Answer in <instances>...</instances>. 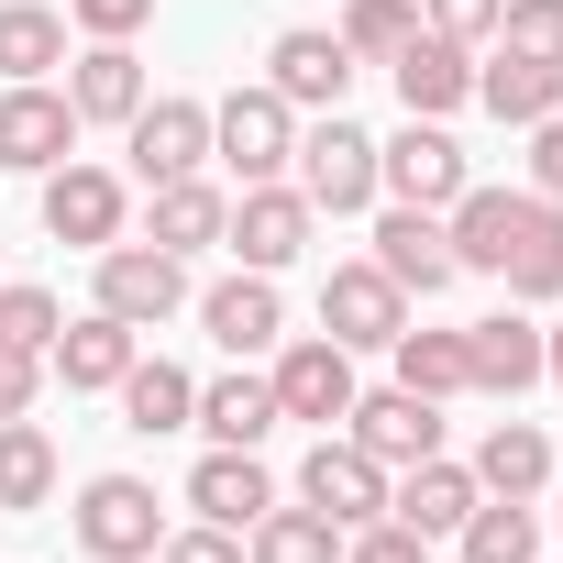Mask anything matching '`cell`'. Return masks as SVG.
Segmentation results:
<instances>
[{
    "mask_svg": "<svg viewBox=\"0 0 563 563\" xmlns=\"http://www.w3.org/2000/svg\"><path fill=\"white\" fill-rule=\"evenodd\" d=\"M442 232H453L464 276H497L508 299H563V199H541V188H464L442 210Z\"/></svg>",
    "mask_w": 563,
    "mask_h": 563,
    "instance_id": "1",
    "label": "cell"
},
{
    "mask_svg": "<svg viewBox=\"0 0 563 563\" xmlns=\"http://www.w3.org/2000/svg\"><path fill=\"white\" fill-rule=\"evenodd\" d=\"M288 177H299V199L332 210V221H343V210H376V133L343 122V111H321V122L299 133V166H288Z\"/></svg>",
    "mask_w": 563,
    "mask_h": 563,
    "instance_id": "2",
    "label": "cell"
},
{
    "mask_svg": "<svg viewBox=\"0 0 563 563\" xmlns=\"http://www.w3.org/2000/svg\"><path fill=\"white\" fill-rule=\"evenodd\" d=\"M210 155L243 177V188H265V177H288L299 166V111L276 100V89H232L221 111H210Z\"/></svg>",
    "mask_w": 563,
    "mask_h": 563,
    "instance_id": "3",
    "label": "cell"
},
{
    "mask_svg": "<svg viewBox=\"0 0 563 563\" xmlns=\"http://www.w3.org/2000/svg\"><path fill=\"white\" fill-rule=\"evenodd\" d=\"M321 332L343 343V354H387L398 332H409V288L365 254V265H332L321 276Z\"/></svg>",
    "mask_w": 563,
    "mask_h": 563,
    "instance_id": "4",
    "label": "cell"
},
{
    "mask_svg": "<svg viewBox=\"0 0 563 563\" xmlns=\"http://www.w3.org/2000/svg\"><path fill=\"white\" fill-rule=\"evenodd\" d=\"M78 541H89L100 563H155V552H166L155 486H144V475H89V486H78Z\"/></svg>",
    "mask_w": 563,
    "mask_h": 563,
    "instance_id": "5",
    "label": "cell"
},
{
    "mask_svg": "<svg viewBox=\"0 0 563 563\" xmlns=\"http://www.w3.org/2000/svg\"><path fill=\"white\" fill-rule=\"evenodd\" d=\"M343 442H365L387 475H409V464H431L442 453V398H420V387H354V409H343Z\"/></svg>",
    "mask_w": 563,
    "mask_h": 563,
    "instance_id": "6",
    "label": "cell"
},
{
    "mask_svg": "<svg viewBox=\"0 0 563 563\" xmlns=\"http://www.w3.org/2000/svg\"><path fill=\"white\" fill-rule=\"evenodd\" d=\"M387 486H398V475H387L365 442H343V431H321V442H310V464H299V497H310L332 530H365V519H387Z\"/></svg>",
    "mask_w": 563,
    "mask_h": 563,
    "instance_id": "7",
    "label": "cell"
},
{
    "mask_svg": "<svg viewBox=\"0 0 563 563\" xmlns=\"http://www.w3.org/2000/svg\"><path fill=\"white\" fill-rule=\"evenodd\" d=\"M100 310L133 321V332L177 321V310H188V265H177L166 243H100Z\"/></svg>",
    "mask_w": 563,
    "mask_h": 563,
    "instance_id": "8",
    "label": "cell"
},
{
    "mask_svg": "<svg viewBox=\"0 0 563 563\" xmlns=\"http://www.w3.org/2000/svg\"><path fill=\"white\" fill-rule=\"evenodd\" d=\"M67 155H78L67 89H56V78H12V89H0V166H12V177H45V166H67Z\"/></svg>",
    "mask_w": 563,
    "mask_h": 563,
    "instance_id": "9",
    "label": "cell"
},
{
    "mask_svg": "<svg viewBox=\"0 0 563 563\" xmlns=\"http://www.w3.org/2000/svg\"><path fill=\"white\" fill-rule=\"evenodd\" d=\"M475 177H464V144L442 122H409L398 144H376V199H409V210H453Z\"/></svg>",
    "mask_w": 563,
    "mask_h": 563,
    "instance_id": "10",
    "label": "cell"
},
{
    "mask_svg": "<svg viewBox=\"0 0 563 563\" xmlns=\"http://www.w3.org/2000/svg\"><path fill=\"white\" fill-rule=\"evenodd\" d=\"M310 221H321V210H310V199H299L288 177H265V188H243V199H232V221H221V243H232V254H243L254 276H276V265H299V243H310Z\"/></svg>",
    "mask_w": 563,
    "mask_h": 563,
    "instance_id": "11",
    "label": "cell"
},
{
    "mask_svg": "<svg viewBox=\"0 0 563 563\" xmlns=\"http://www.w3.org/2000/svg\"><path fill=\"white\" fill-rule=\"evenodd\" d=\"M265 89L288 100V111H343V89H354V45L343 34H276L265 45Z\"/></svg>",
    "mask_w": 563,
    "mask_h": 563,
    "instance_id": "12",
    "label": "cell"
},
{
    "mask_svg": "<svg viewBox=\"0 0 563 563\" xmlns=\"http://www.w3.org/2000/svg\"><path fill=\"white\" fill-rule=\"evenodd\" d=\"M376 265L398 276L409 299H442L453 276H464V265H453V232H442V210H409V199H387V210H376Z\"/></svg>",
    "mask_w": 563,
    "mask_h": 563,
    "instance_id": "13",
    "label": "cell"
},
{
    "mask_svg": "<svg viewBox=\"0 0 563 563\" xmlns=\"http://www.w3.org/2000/svg\"><path fill=\"white\" fill-rule=\"evenodd\" d=\"M122 144H133V177H144V188L199 177V166H210V111H199V100H144V111L122 122Z\"/></svg>",
    "mask_w": 563,
    "mask_h": 563,
    "instance_id": "14",
    "label": "cell"
},
{
    "mask_svg": "<svg viewBox=\"0 0 563 563\" xmlns=\"http://www.w3.org/2000/svg\"><path fill=\"white\" fill-rule=\"evenodd\" d=\"M387 78H398V100H409V122H442L453 100H475V45H453V34H409L398 56H387Z\"/></svg>",
    "mask_w": 563,
    "mask_h": 563,
    "instance_id": "15",
    "label": "cell"
},
{
    "mask_svg": "<svg viewBox=\"0 0 563 563\" xmlns=\"http://www.w3.org/2000/svg\"><path fill=\"white\" fill-rule=\"evenodd\" d=\"M45 232H56V243H89V254L122 243V177H111V166H78V155L45 166Z\"/></svg>",
    "mask_w": 563,
    "mask_h": 563,
    "instance_id": "16",
    "label": "cell"
},
{
    "mask_svg": "<svg viewBox=\"0 0 563 563\" xmlns=\"http://www.w3.org/2000/svg\"><path fill=\"white\" fill-rule=\"evenodd\" d=\"M265 387H276V409H288V420H321V431H332V420L354 409V354H343L332 332H321V343H288Z\"/></svg>",
    "mask_w": 563,
    "mask_h": 563,
    "instance_id": "17",
    "label": "cell"
},
{
    "mask_svg": "<svg viewBox=\"0 0 563 563\" xmlns=\"http://www.w3.org/2000/svg\"><path fill=\"white\" fill-rule=\"evenodd\" d=\"M199 321H210V343H221V354H243V365H254V354H276V332H288V310H276V276H254V265H243V276H221V288L199 299Z\"/></svg>",
    "mask_w": 563,
    "mask_h": 563,
    "instance_id": "18",
    "label": "cell"
},
{
    "mask_svg": "<svg viewBox=\"0 0 563 563\" xmlns=\"http://www.w3.org/2000/svg\"><path fill=\"white\" fill-rule=\"evenodd\" d=\"M133 354H144V332L111 321V310H89V321H67V332L45 343V376H67V387H122Z\"/></svg>",
    "mask_w": 563,
    "mask_h": 563,
    "instance_id": "19",
    "label": "cell"
},
{
    "mask_svg": "<svg viewBox=\"0 0 563 563\" xmlns=\"http://www.w3.org/2000/svg\"><path fill=\"white\" fill-rule=\"evenodd\" d=\"M464 376H475L486 398H519V387H541V321H519V310H497V321H464Z\"/></svg>",
    "mask_w": 563,
    "mask_h": 563,
    "instance_id": "20",
    "label": "cell"
},
{
    "mask_svg": "<svg viewBox=\"0 0 563 563\" xmlns=\"http://www.w3.org/2000/svg\"><path fill=\"white\" fill-rule=\"evenodd\" d=\"M188 508H199L210 530H254V519L276 508V475H265L254 453H221V442H210L199 475H188Z\"/></svg>",
    "mask_w": 563,
    "mask_h": 563,
    "instance_id": "21",
    "label": "cell"
},
{
    "mask_svg": "<svg viewBox=\"0 0 563 563\" xmlns=\"http://www.w3.org/2000/svg\"><path fill=\"white\" fill-rule=\"evenodd\" d=\"M486 486H475V464H453V453H431V464H409L398 486H387V519H409L420 541H442V530H464V508H475Z\"/></svg>",
    "mask_w": 563,
    "mask_h": 563,
    "instance_id": "22",
    "label": "cell"
},
{
    "mask_svg": "<svg viewBox=\"0 0 563 563\" xmlns=\"http://www.w3.org/2000/svg\"><path fill=\"white\" fill-rule=\"evenodd\" d=\"M155 89H144V56L133 45H89V56H67V111L78 122H133Z\"/></svg>",
    "mask_w": 563,
    "mask_h": 563,
    "instance_id": "23",
    "label": "cell"
},
{
    "mask_svg": "<svg viewBox=\"0 0 563 563\" xmlns=\"http://www.w3.org/2000/svg\"><path fill=\"white\" fill-rule=\"evenodd\" d=\"M475 100H486L497 122H519V133H530L541 111H563V67H552V56H519V45H497V56L475 67Z\"/></svg>",
    "mask_w": 563,
    "mask_h": 563,
    "instance_id": "24",
    "label": "cell"
},
{
    "mask_svg": "<svg viewBox=\"0 0 563 563\" xmlns=\"http://www.w3.org/2000/svg\"><path fill=\"white\" fill-rule=\"evenodd\" d=\"M276 420H288V409H276L265 376H221V387H199V409H188V431H210L221 453H254Z\"/></svg>",
    "mask_w": 563,
    "mask_h": 563,
    "instance_id": "25",
    "label": "cell"
},
{
    "mask_svg": "<svg viewBox=\"0 0 563 563\" xmlns=\"http://www.w3.org/2000/svg\"><path fill=\"white\" fill-rule=\"evenodd\" d=\"M56 67H67V12L0 0V89H12V78H56Z\"/></svg>",
    "mask_w": 563,
    "mask_h": 563,
    "instance_id": "26",
    "label": "cell"
},
{
    "mask_svg": "<svg viewBox=\"0 0 563 563\" xmlns=\"http://www.w3.org/2000/svg\"><path fill=\"white\" fill-rule=\"evenodd\" d=\"M221 221H232V199H221L210 177H166V188H155V243H166L177 265H188V254H210V243H221Z\"/></svg>",
    "mask_w": 563,
    "mask_h": 563,
    "instance_id": "27",
    "label": "cell"
},
{
    "mask_svg": "<svg viewBox=\"0 0 563 563\" xmlns=\"http://www.w3.org/2000/svg\"><path fill=\"white\" fill-rule=\"evenodd\" d=\"M111 398H122V431H144V442H155V431H188V409H199V387H188L166 354H133V376H122Z\"/></svg>",
    "mask_w": 563,
    "mask_h": 563,
    "instance_id": "28",
    "label": "cell"
},
{
    "mask_svg": "<svg viewBox=\"0 0 563 563\" xmlns=\"http://www.w3.org/2000/svg\"><path fill=\"white\" fill-rule=\"evenodd\" d=\"M475 486H486V497H541V486H552V442H541L530 420H497V431L475 442Z\"/></svg>",
    "mask_w": 563,
    "mask_h": 563,
    "instance_id": "29",
    "label": "cell"
},
{
    "mask_svg": "<svg viewBox=\"0 0 563 563\" xmlns=\"http://www.w3.org/2000/svg\"><path fill=\"white\" fill-rule=\"evenodd\" d=\"M243 563H343V530L299 497V508H265L254 530H243Z\"/></svg>",
    "mask_w": 563,
    "mask_h": 563,
    "instance_id": "30",
    "label": "cell"
},
{
    "mask_svg": "<svg viewBox=\"0 0 563 563\" xmlns=\"http://www.w3.org/2000/svg\"><path fill=\"white\" fill-rule=\"evenodd\" d=\"M453 541H464V563H541V519H530V497H475Z\"/></svg>",
    "mask_w": 563,
    "mask_h": 563,
    "instance_id": "31",
    "label": "cell"
},
{
    "mask_svg": "<svg viewBox=\"0 0 563 563\" xmlns=\"http://www.w3.org/2000/svg\"><path fill=\"white\" fill-rule=\"evenodd\" d=\"M56 497V442L45 420H0V508H45Z\"/></svg>",
    "mask_w": 563,
    "mask_h": 563,
    "instance_id": "32",
    "label": "cell"
},
{
    "mask_svg": "<svg viewBox=\"0 0 563 563\" xmlns=\"http://www.w3.org/2000/svg\"><path fill=\"white\" fill-rule=\"evenodd\" d=\"M387 354H398V387H420V398H464L475 387L464 376V332H398Z\"/></svg>",
    "mask_w": 563,
    "mask_h": 563,
    "instance_id": "33",
    "label": "cell"
},
{
    "mask_svg": "<svg viewBox=\"0 0 563 563\" xmlns=\"http://www.w3.org/2000/svg\"><path fill=\"white\" fill-rule=\"evenodd\" d=\"M420 34V0H343V45H354V67L365 56H398Z\"/></svg>",
    "mask_w": 563,
    "mask_h": 563,
    "instance_id": "34",
    "label": "cell"
},
{
    "mask_svg": "<svg viewBox=\"0 0 563 563\" xmlns=\"http://www.w3.org/2000/svg\"><path fill=\"white\" fill-rule=\"evenodd\" d=\"M56 332H67L56 288H0V343H12V354H45Z\"/></svg>",
    "mask_w": 563,
    "mask_h": 563,
    "instance_id": "35",
    "label": "cell"
},
{
    "mask_svg": "<svg viewBox=\"0 0 563 563\" xmlns=\"http://www.w3.org/2000/svg\"><path fill=\"white\" fill-rule=\"evenodd\" d=\"M497 45H519V56H552V67H563V0H508V12H497Z\"/></svg>",
    "mask_w": 563,
    "mask_h": 563,
    "instance_id": "36",
    "label": "cell"
},
{
    "mask_svg": "<svg viewBox=\"0 0 563 563\" xmlns=\"http://www.w3.org/2000/svg\"><path fill=\"white\" fill-rule=\"evenodd\" d=\"M343 563H431V541L409 519H365V530H343Z\"/></svg>",
    "mask_w": 563,
    "mask_h": 563,
    "instance_id": "37",
    "label": "cell"
},
{
    "mask_svg": "<svg viewBox=\"0 0 563 563\" xmlns=\"http://www.w3.org/2000/svg\"><path fill=\"white\" fill-rule=\"evenodd\" d=\"M67 23H78L89 45H133V34L155 23V0H67Z\"/></svg>",
    "mask_w": 563,
    "mask_h": 563,
    "instance_id": "38",
    "label": "cell"
},
{
    "mask_svg": "<svg viewBox=\"0 0 563 563\" xmlns=\"http://www.w3.org/2000/svg\"><path fill=\"white\" fill-rule=\"evenodd\" d=\"M497 12H508V0H431V34H453V45H497Z\"/></svg>",
    "mask_w": 563,
    "mask_h": 563,
    "instance_id": "39",
    "label": "cell"
},
{
    "mask_svg": "<svg viewBox=\"0 0 563 563\" xmlns=\"http://www.w3.org/2000/svg\"><path fill=\"white\" fill-rule=\"evenodd\" d=\"M155 563H243V530H210V519H199V530H166Z\"/></svg>",
    "mask_w": 563,
    "mask_h": 563,
    "instance_id": "40",
    "label": "cell"
},
{
    "mask_svg": "<svg viewBox=\"0 0 563 563\" xmlns=\"http://www.w3.org/2000/svg\"><path fill=\"white\" fill-rule=\"evenodd\" d=\"M34 387H45V354H12V343H0V420H34Z\"/></svg>",
    "mask_w": 563,
    "mask_h": 563,
    "instance_id": "41",
    "label": "cell"
},
{
    "mask_svg": "<svg viewBox=\"0 0 563 563\" xmlns=\"http://www.w3.org/2000/svg\"><path fill=\"white\" fill-rule=\"evenodd\" d=\"M530 188H541V199H563V111H541V122H530Z\"/></svg>",
    "mask_w": 563,
    "mask_h": 563,
    "instance_id": "42",
    "label": "cell"
},
{
    "mask_svg": "<svg viewBox=\"0 0 563 563\" xmlns=\"http://www.w3.org/2000/svg\"><path fill=\"white\" fill-rule=\"evenodd\" d=\"M541 376H552V387H563V332H541Z\"/></svg>",
    "mask_w": 563,
    "mask_h": 563,
    "instance_id": "43",
    "label": "cell"
}]
</instances>
